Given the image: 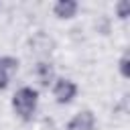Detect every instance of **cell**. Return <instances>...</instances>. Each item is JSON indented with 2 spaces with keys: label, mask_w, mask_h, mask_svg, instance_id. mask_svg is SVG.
Returning <instances> with one entry per match:
<instances>
[{
  "label": "cell",
  "mask_w": 130,
  "mask_h": 130,
  "mask_svg": "<svg viewBox=\"0 0 130 130\" xmlns=\"http://www.w3.org/2000/svg\"><path fill=\"white\" fill-rule=\"evenodd\" d=\"M12 110L22 122H30L35 118V112L39 108V89L32 85H22L12 95Z\"/></svg>",
  "instance_id": "obj_1"
},
{
  "label": "cell",
  "mask_w": 130,
  "mask_h": 130,
  "mask_svg": "<svg viewBox=\"0 0 130 130\" xmlns=\"http://www.w3.org/2000/svg\"><path fill=\"white\" fill-rule=\"evenodd\" d=\"M77 91H79L77 83L73 79H69V77H55V81L51 85V93H53V98H55V102L59 106L71 104L77 98Z\"/></svg>",
  "instance_id": "obj_2"
},
{
  "label": "cell",
  "mask_w": 130,
  "mask_h": 130,
  "mask_svg": "<svg viewBox=\"0 0 130 130\" xmlns=\"http://www.w3.org/2000/svg\"><path fill=\"white\" fill-rule=\"evenodd\" d=\"M32 75H35V79L39 81V85L43 87V89H49L51 85H53V81H55V65H53V61H49V59H37V63H35V67H32Z\"/></svg>",
  "instance_id": "obj_3"
},
{
  "label": "cell",
  "mask_w": 130,
  "mask_h": 130,
  "mask_svg": "<svg viewBox=\"0 0 130 130\" xmlns=\"http://www.w3.org/2000/svg\"><path fill=\"white\" fill-rule=\"evenodd\" d=\"M28 45H30V53H35L39 59H49V55H51L53 49H55L53 37H49V35L43 32V30L35 32L32 39L28 41Z\"/></svg>",
  "instance_id": "obj_4"
},
{
  "label": "cell",
  "mask_w": 130,
  "mask_h": 130,
  "mask_svg": "<svg viewBox=\"0 0 130 130\" xmlns=\"http://www.w3.org/2000/svg\"><path fill=\"white\" fill-rule=\"evenodd\" d=\"M95 114L93 110H79L77 114H73L65 126V130H95Z\"/></svg>",
  "instance_id": "obj_5"
},
{
  "label": "cell",
  "mask_w": 130,
  "mask_h": 130,
  "mask_svg": "<svg viewBox=\"0 0 130 130\" xmlns=\"http://www.w3.org/2000/svg\"><path fill=\"white\" fill-rule=\"evenodd\" d=\"M18 59L12 55H0V91L6 89L18 71Z\"/></svg>",
  "instance_id": "obj_6"
},
{
  "label": "cell",
  "mask_w": 130,
  "mask_h": 130,
  "mask_svg": "<svg viewBox=\"0 0 130 130\" xmlns=\"http://www.w3.org/2000/svg\"><path fill=\"white\" fill-rule=\"evenodd\" d=\"M79 12V4L75 0H57L53 4V14L59 20H71L73 16H77Z\"/></svg>",
  "instance_id": "obj_7"
},
{
  "label": "cell",
  "mask_w": 130,
  "mask_h": 130,
  "mask_svg": "<svg viewBox=\"0 0 130 130\" xmlns=\"http://www.w3.org/2000/svg\"><path fill=\"white\" fill-rule=\"evenodd\" d=\"M118 71H120V75H122L124 79L130 77V55H128V51L122 53V57H120V61H118Z\"/></svg>",
  "instance_id": "obj_8"
},
{
  "label": "cell",
  "mask_w": 130,
  "mask_h": 130,
  "mask_svg": "<svg viewBox=\"0 0 130 130\" xmlns=\"http://www.w3.org/2000/svg\"><path fill=\"white\" fill-rule=\"evenodd\" d=\"M114 10H116V16H118L120 20H126V18L130 16V2H128V0H120V2L114 6Z\"/></svg>",
  "instance_id": "obj_9"
}]
</instances>
